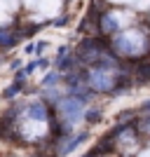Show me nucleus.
Listing matches in <instances>:
<instances>
[{
  "instance_id": "f257e3e1",
  "label": "nucleus",
  "mask_w": 150,
  "mask_h": 157,
  "mask_svg": "<svg viewBox=\"0 0 150 157\" xmlns=\"http://www.w3.org/2000/svg\"><path fill=\"white\" fill-rule=\"evenodd\" d=\"M87 85L96 92H108L117 85V71H113V66H106V63H96L87 71Z\"/></svg>"
},
{
  "instance_id": "f03ea898",
  "label": "nucleus",
  "mask_w": 150,
  "mask_h": 157,
  "mask_svg": "<svg viewBox=\"0 0 150 157\" xmlns=\"http://www.w3.org/2000/svg\"><path fill=\"white\" fill-rule=\"evenodd\" d=\"M19 89H21L19 82H17V85H12V87H7V89H5V96H7V98H10V96H17V94H19Z\"/></svg>"
}]
</instances>
